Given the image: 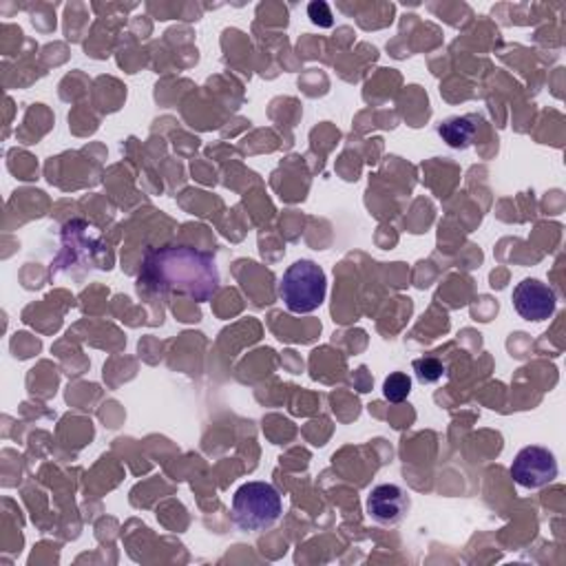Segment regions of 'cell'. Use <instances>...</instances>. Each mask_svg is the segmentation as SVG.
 I'll use <instances>...</instances> for the list:
<instances>
[{
    "mask_svg": "<svg viewBox=\"0 0 566 566\" xmlns=\"http://www.w3.org/2000/svg\"><path fill=\"white\" fill-rule=\"evenodd\" d=\"M140 284L158 292L191 297L204 303L217 294L222 277L213 253H204L193 246L171 243L149 250Z\"/></svg>",
    "mask_w": 566,
    "mask_h": 566,
    "instance_id": "cell-1",
    "label": "cell"
},
{
    "mask_svg": "<svg viewBox=\"0 0 566 566\" xmlns=\"http://www.w3.org/2000/svg\"><path fill=\"white\" fill-rule=\"evenodd\" d=\"M514 307L527 322H546L555 314L557 297L540 279H525L514 290Z\"/></svg>",
    "mask_w": 566,
    "mask_h": 566,
    "instance_id": "cell-5",
    "label": "cell"
},
{
    "mask_svg": "<svg viewBox=\"0 0 566 566\" xmlns=\"http://www.w3.org/2000/svg\"><path fill=\"white\" fill-rule=\"evenodd\" d=\"M412 392V379L405 372H392L383 383V397L390 403H403Z\"/></svg>",
    "mask_w": 566,
    "mask_h": 566,
    "instance_id": "cell-8",
    "label": "cell"
},
{
    "mask_svg": "<svg viewBox=\"0 0 566 566\" xmlns=\"http://www.w3.org/2000/svg\"><path fill=\"white\" fill-rule=\"evenodd\" d=\"M281 514V495L271 482H246L232 495V520L241 531H266L277 525Z\"/></svg>",
    "mask_w": 566,
    "mask_h": 566,
    "instance_id": "cell-2",
    "label": "cell"
},
{
    "mask_svg": "<svg viewBox=\"0 0 566 566\" xmlns=\"http://www.w3.org/2000/svg\"><path fill=\"white\" fill-rule=\"evenodd\" d=\"M438 136L448 142V147L463 151L469 149L476 138V124L471 117H448L438 124Z\"/></svg>",
    "mask_w": 566,
    "mask_h": 566,
    "instance_id": "cell-7",
    "label": "cell"
},
{
    "mask_svg": "<svg viewBox=\"0 0 566 566\" xmlns=\"http://www.w3.org/2000/svg\"><path fill=\"white\" fill-rule=\"evenodd\" d=\"M279 294L292 314H310L319 310L328 294L324 268L312 260L294 262L281 277Z\"/></svg>",
    "mask_w": 566,
    "mask_h": 566,
    "instance_id": "cell-3",
    "label": "cell"
},
{
    "mask_svg": "<svg viewBox=\"0 0 566 566\" xmlns=\"http://www.w3.org/2000/svg\"><path fill=\"white\" fill-rule=\"evenodd\" d=\"M410 495L399 485H379L367 495V514L374 523L394 527L405 520L410 512Z\"/></svg>",
    "mask_w": 566,
    "mask_h": 566,
    "instance_id": "cell-6",
    "label": "cell"
},
{
    "mask_svg": "<svg viewBox=\"0 0 566 566\" xmlns=\"http://www.w3.org/2000/svg\"><path fill=\"white\" fill-rule=\"evenodd\" d=\"M307 16H310V21L314 23V25H319V27H332V12H330V8L326 5V3H310L307 5Z\"/></svg>",
    "mask_w": 566,
    "mask_h": 566,
    "instance_id": "cell-10",
    "label": "cell"
},
{
    "mask_svg": "<svg viewBox=\"0 0 566 566\" xmlns=\"http://www.w3.org/2000/svg\"><path fill=\"white\" fill-rule=\"evenodd\" d=\"M414 372H416V379L423 386H429V383H438L440 379H443L445 365L438 359H418V361H414Z\"/></svg>",
    "mask_w": 566,
    "mask_h": 566,
    "instance_id": "cell-9",
    "label": "cell"
},
{
    "mask_svg": "<svg viewBox=\"0 0 566 566\" xmlns=\"http://www.w3.org/2000/svg\"><path fill=\"white\" fill-rule=\"evenodd\" d=\"M512 478L525 489H542L557 478L555 454L540 445H529L518 452L512 465Z\"/></svg>",
    "mask_w": 566,
    "mask_h": 566,
    "instance_id": "cell-4",
    "label": "cell"
}]
</instances>
